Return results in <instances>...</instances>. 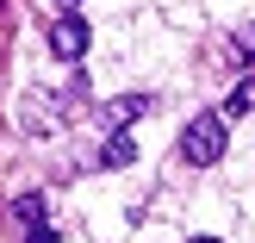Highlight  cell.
Wrapping results in <instances>:
<instances>
[{"label": "cell", "instance_id": "6da1fadb", "mask_svg": "<svg viewBox=\"0 0 255 243\" xmlns=\"http://www.w3.org/2000/svg\"><path fill=\"white\" fill-rule=\"evenodd\" d=\"M181 156L193 162V169H212V162L224 156V119L218 112H199V119L181 131Z\"/></svg>", "mask_w": 255, "mask_h": 243}, {"label": "cell", "instance_id": "7a4b0ae2", "mask_svg": "<svg viewBox=\"0 0 255 243\" xmlns=\"http://www.w3.org/2000/svg\"><path fill=\"white\" fill-rule=\"evenodd\" d=\"M87 37H94V25H87L81 12H62V19L50 25V50H56L62 62H81L87 56Z\"/></svg>", "mask_w": 255, "mask_h": 243}, {"label": "cell", "instance_id": "3957f363", "mask_svg": "<svg viewBox=\"0 0 255 243\" xmlns=\"http://www.w3.org/2000/svg\"><path fill=\"white\" fill-rule=\"evenodd\" d=\"M143 112H149V94H125V100H106V106H100V119H106L112 131H125V125L143 119Z\"/></svg>", "mask_w": 255, "mask_h": 243}, {"label": "cell", "instance_id": "277c9868", "mask_svg": "<svg viewBox=\"0 0 255 243\" xmlns=\"http://www.w3.org/2000/svg\"><path fill=\"white\" fill-rule=\"evenodd\" d=\"M224 62H237V69H255V25H237V31L224 37Z\"/></svg>", "mask_w": 255, "mask_h": 243}, {"label": "cell", "instance_id": "5b68a950", "mask_svg": "<svg viewBox=\"0 0 255 243\" xmlns=\"http://www.w3.org/2000/svg\"><path fill=\"white\" fill-rule=\"evenodd\" d=\"M249 112H255V75H243V81L231 87V100H224V112H218V119L231 125V119H249Z\"/></svg>", "mask_w": 255, "mask_h": 243}, {"label": "cell", "instance_id": "8992f818", "mask_svg": "<svg viewBox=\"0 0 255 243\" xmlns=\"http://www.w3.org/2000/svg\"><path fill=\"white\" fill-rule=\"evenodd\" d=\"M100 162H106V169H131V162H137L131 131H112V137H106V150H100Z\"/></svg>", "mask_w": 255, "mask_h": 243}, {"label": "cell", "instance_id": "52a82bcc", "mask_svg": "<svg viewBox=\"0 0 255 243\" xmlns=\"http://www.w3.org/2000/svg\"><path fill=\"white\" fill-rule=\"evenodd\" d=\"M12 219H19L25 231H31V225H44V194H19V200H12Z\"/></svg>", "mask_w": 255, "mask_h": 243}, {"label": "cell", "instance_id": "ba28073f", "mask_svg": "<svg viewBox=\"0 0 255 243\" xmlns=\"http://www.w3.org/2000/svg\"><path fill=\"white\" fill-rule=\"evenodd\" d=\"M25 243H62V237L50 231V225H31V231H25Z\"/></svg>", "mask_w": 255, "mask_h": 243}, {"label": "cell", "instance_id": "9c48e42d", "mask_svg": "<svg viewBox=\"0 0 255 243\" xmlns=\"http://www.w3.org/2000/svg\"><path fill=\"white\" fill-rule=\"evenodd\" d=\"M193 243H218V237H193Z\"/></svg>", "mask_w": 255, "mask_h": 243}]
</instances>
